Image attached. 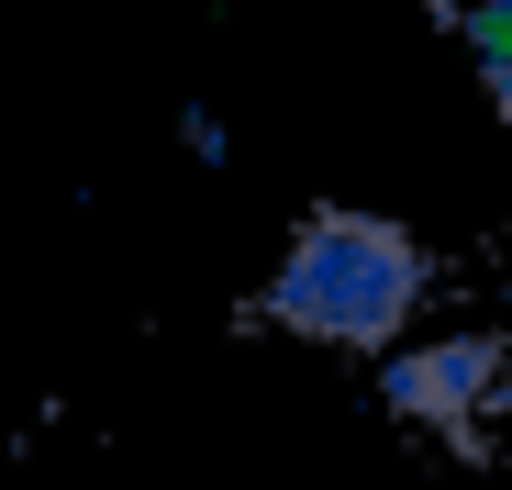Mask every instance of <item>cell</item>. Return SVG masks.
<instances>
[{"instance_id": "1", "label": "cell", "mask_w": 512, "mask_h": 490, "mask_svg": "<svg viewBox=\"0 0 512 490\" xmlns=\"http://www.w3.org/2000/svg\"><path fill=\"white\" fill-rule=\"evenodd\" d=\"M423 245L401 223H368V212H323L279 245L268 268V323L312 346H401V323L423 312Z\"/></svg>"}, {"instance_id": "2", "label": "cell", "mask_w": 512, "mask_h": 490, "mask_svg": "<svg viewBox=\"0 0 512 490\" xmlns=\"http://www.w3.org/2000/svg\"><path fill=\"white\" fill-rule=\"evenodd\" d=\"M379 390H390V413H412V424H479L490 401H501V346H490V335L401 346V357L379 368Z\"/></svg>"}]
</instances>
